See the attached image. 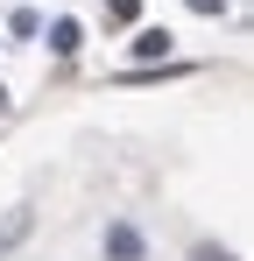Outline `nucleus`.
<instances>
[{
	"label": "nucleus",
	"mask_w": 254,
	"mask_h": 261,
	"mask_svg": "<svg viewBox=\"0 0 254 261\" xmlns=\"http://www.w3.org/2000/svg\"><path fill=\"white\" fill-rule=\"evenodd\" d=\"M198 261H240V254H226V247H198Z\"/></svg>",
	"instance_id": "0eeeda50"
},
{
	"label": "nucleus",
	"mask_w": 254,
	"mask_h": 261,
	"mask_svg": "<svg viewBox=\"0 0 254 261\" xmlns=\"http://www.w3.org/2000/svg\"><path fill=\"white\" fill-rule=\"evenodd\" d=\"M191 14H226V0H191Z\"/></svg>",
	"instance_id": "423d86ee"
},
{
	"label": "nucleus",
	"mask_w": 254,
	"mask_h": 261,
	"mask_svg": "<svg viewBox=\"0 0 254 261\" xmlns=\"http://www.w3.org/2000/svg\"><path fill=\"white\" fill-rule=\"evenodd\" d=\"M106 254L113 261H141V233L134 226H106Z\"/></svg>",
	"instance_id": "7ed1b4c3"
},
{
	"label": "nucleus",
	"mask_w": 254,
	"mask_h": 261,
	"mask_svg": "<svg viewBox=\"0 0 254 261\" xmlns=\"http://www.w3.org/2000/svg\"><path fill=\"white\" fill-rule=\"evenodd\" d=\"M78 49H85V29L71 21V14H64V21H49V57H78Z\"/></svg>",
	"instance_id": "f257e3e1"
},
{
	"label": "nucleus",
	"mask_w": 254,
	"mask_h": 261,
	"mask_svg": "<svg viewBox=\"0 0 254 261\" xmlns=\"http://www.w3.org/2000/svg\"><path fill=\"white\" fill-rule=\"evenodd\" d=\"M169 43H176L169 29H134V57H141V64H163V57H169Z\"/></svg>",
	"instance_id": "f03ea898"
},
{
	"label": "nucleus",
	"mask_w": 254,
	"mask_h": 261,
	"mask_svg": "<svg viewBox=\"0 0 254 261\" xmlns=\"http://www.w3.org/2000/svg\"><path fill=\"white\" fill-rule=\"evenodd\" d=\"M106 21H141V0H106Z\"/></svg>",
	"instance_id": "39448f33"
},
{
	"label": "nucleus",
	"mask_w": 254,
	"mask_h": 261,
	"mask_svg": "<svg viewBox=\"0 0 254 261\" xmlns=\"http://www.w3.org/2000/svg\"><path fill=\"white\" fill-rule=\"evenodd\" d=\"M21 233H29V212H14V219H7V226H0V254H7V247H14Z\"/></svg>",
	"instance_id": "20e7f679"
}]
</instances>
